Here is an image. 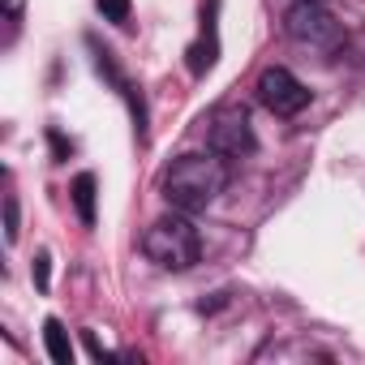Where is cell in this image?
<instances>
[{"mask_svg": "<svg viewBox=\"0 0 365 365\" xmlns=\"http://www.w3.org/2000/svg\"><path fill=\"white\" fill-rule=\"evenodd\" d=\"M228 185V159L211 155H180L172 159V168L163 172V198L172 211H207Z\"/></svg>", "mask_w": 365, "mask_h": 365, "instance_id": "cell-1", "label": "cell"}, {"mask_svg": "<svg viewBox=\"0 0 365 365\" xmlns=\"http://www.w3.org/2000/svg\"><path fill=\"white\" fill-rule=\"evenodd\" d=\"M142 254L159 267V271H190L202 254V237L198 228L185 220V211L180 215H163L146 228L142 237Z\"/></svg>", "mask_w": 365, "mask_h": 365, "instance_id": "cell-2", "label": "cell"}, {"mask_svg": "<svg viewBox=\"0 0 365 365\" xmlns=\"http://www.w3.org/2000/svg\"><path fill=\"white\" fill-rule=\"evenodd\" d=\"M284 31H288L292 43H301L309 52H322V56H335L344 48V26L335 22V14L322 0H297L284 14Z\"/></svg>", "mask_w": 365, "mask_h": 365, "instance_id": "cell-3", "label": "cell"}, {"mask_svg": "<svg viewBox=\"0 0 365 365\" xmlns=\"http://www.w3.org/2000/svg\"><path fill=\"white\" fill-rule=\"evenodd\" d=\"M207 146L220 155V159H245V155H254V146H258V138H254V125H250V116L241 112V108H220L215 116H211V129H207Z\"/></svg>", "mask_w": 365, "mask_h": 365, "instance_id": "cell-4", "label": "cell"}, {"mask_svg": "<svg viewBox=\"0 0 365 365\" xmlns=\"http://www.w3.org/2000/svg\"><path fill=\"white\" fill-rule=\"evenodd\" d=\"M258 99H262V108L267 112H275V116H297L305 103H309V86L297 78V73H288V69H262V78H258Z\"/></svg>", "mask_w": 365, "mask_h": 365, "instance_id": "cell-5", "label": "cell"}, {"mask_svg": "<svg viewBox=\"0 0 365 365\" xmlns=\"http://www.w3.org/2000/svg\"><path fill=\"white\" fill-rule=\"evenodd\" d=\"M43 344H48V356H52L56 365H69V361H73V344H69V335H65V327H61L56 318L43 322Z\"/></svg>", "mask_w": 365, "mask_h": 365, "instance_id": "cell-6", "label": "cell"}, {"mask_svg": "<svg viewBox=\"0 0 365 365\" xmlns=\"http://www.w3.org/2000/svg\"><path fill=\"white\" fill-rule=\"evenodd\" d=\"M73 207H78V220L91 228V224H95V176H91V172H82V176L73 180Z\"/></svg>", "mask_w": 365, "mask_h": 365, "instance_id": "cell-7", "label": "cell"}, {"mask_svg": "<svg viewBox=\"0 0 365 365\" xmlns=\"http://www.w3.org/2000/svg\"><path fill=\"white\" fill-rule=\"evenodd\" d=\"M99 14L108 22H129V0H99Z\"/></svg>", "mask_w": 365, "mask_h": 365, "instance_id": "cell-8", "label": "cell"}, {"mask_svg": "<svg viewBox=\"0 0 365 365\" xmlns=\"http://www.w3.org/2000/svg\"><path fill=\"white\" fill-rule=\"evenodd\" d=\"M5 237H9V245L18 241V202L14 198L5 202Z\"/></svg>", "mask_w": 365, "mask_h": 365, "instance_id": "cell-9", "label": "cell"}, {"mask_svg": "<svg viewBox=\"0 0 365 365\" xmlns=\"http://www.w3.org/2000/svg\"><path fill=\"white\" fill-rule=\"evenodd\" d=\"M35 275H39V288H48V254H39V262H35Z\"/></svg>", "mask_w": 365, "mask_h": 365, "instance_id": "cell-10", "label": "cell"}]
</instances>
